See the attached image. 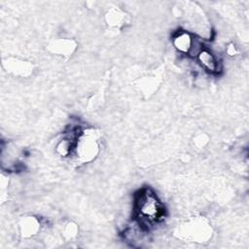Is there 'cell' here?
Here are the masks:
<instances>
[{
	"label": "cell",
	"mask_w": 249,
	"mask_h": 249,
	"mask_svg": "<svg viewBox=\"0 0 249 249\" xmlns=\"http://www.w3.org/2000/svg\"><path fill=\"white\" fill-rule=\"evenodd\" d=\"M134 209L140 223L153 225L163 219L165 209L157 195L149 188L142 189L135 196Z\"/></svg>",
	"instance_id": "1"
},
{
	"label": "cell",
	"mask_w": 249,
	"mask_h": 249,
	"mask_svg": "<svg viewBox=\"0 0 249 249\" xmlns=\"http://www.w3.org/2000/svg\"><path fill=\"white\" fill-rule=\"evenodd\" d=\"M76 150L77 154H79L80 158L83 160H91L92 158L95 157L98 146L96 143L95 137L91 134H86V132L78 138V141L76 143Z\"/></svg>",
	"instance_id": "2"
},
{
	"label": "cell",
	"mask_w": 249,
	"mask_h": 249,
	"mask_svg": "<svg viewBox=\"0 0 249 249\" xmlns=\"http://www.w3.org/2000/svg\"><path fill=\"white\" fill-rule=\"evenodd\" d=\"M173 44L179 52L184 53H190L193 51L196 42L188 32L179 31L173 37Z\"/></svg>",
	"instance_id": "3"
},
{
	"label": "cell",
	"mask_w": 249,
	"mask_h": 249,
	"mask_svg": "<svg viewBox=\"0 0 249 249\" xmlns=\"http://www.w3.org/2000/svg\"><path fill=\"white\" fill-rule=\"evenodd\" d=\"M196 58L200 65L209 72H216L218 70V60L215 55L208 50L202 48L196 54Z\"/></svg>",
	"instance_id": "4"
}]
</instances>
